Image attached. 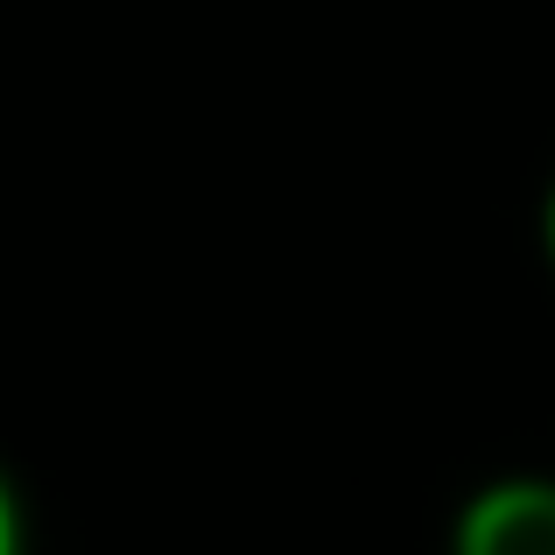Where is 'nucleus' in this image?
<instances>
[{"mask_svg": "<svg viewBox=\"0 0 555 555\" xmlns=\"http://www.w3.org/2000/svg\"><path fill=\"white\" fill-rule=\"evenodd\" d=\"M542 240H548V260H555V190H548V211H542Z\"/></svg>", "mask_w": 555, "mask_h": 555, "instance_id": "obj_3", "label": "nucleus"}, {"mask_svg": "<svg viewBox=\"0 0 555 555\" xmlns=\"http://www.w3.org/2000/svg\"><path fill=\"white\" fill-rule=\"evenodd\" d=\"M0 555H22V506H14L8 472H0Z\"/></svg>", "mask_w": 555, "mask_h": 555, "instance_id": "obj_2", "label": "nucleus"}, {"mask_svg": "<svg viewBox=\"0 0 555 555\" xmlns=\"http://www.w3.org/2000/svg\"><path fill=\"white\" fill-rule=\"evenodd\" d=\"M450 555H555V478L514 472L457 506Z\"/></svg>", "mask_w": 555, "mask_h": 555, "instance_id": "obj_1", "label": "nucleus"}]
</instances>
